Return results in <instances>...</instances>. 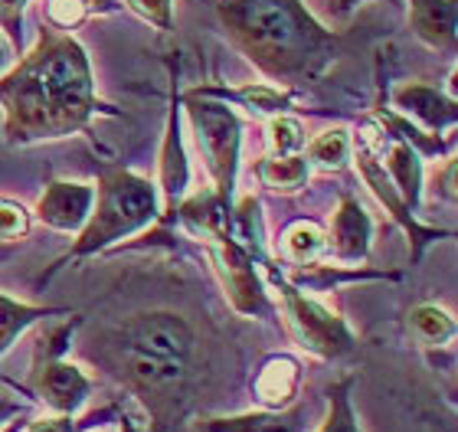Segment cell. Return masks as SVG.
Listing matches in <instances>:
<instances>
[{
	"label": "cell",
	"instance_id": "1",
	"mask_svg": "<svg viewBox=\"0 0 458 432\" xmlns=\"http://www.w3.org/2000/svg\"><path fill=\"white\" fill-rule=\"evenodd\" d=\"M4 138L10 148L89 135L96 115H118L98 102L86 49L63 30L43 27L30 53L0 76Z\"/></svg>",
	"mask_w": 458,
	"mask_h": 432
},
{
	"label": "cell",
	"instance_id": "2",
	"mask_svg": "<svg viewBox=\"0 0 458 432\" xmlns=\"http://www.w3.org/2000/svg\"><path fill=\"white\" fill-rule=\"evenodd\" d=\"M229 43L272 82L321 76L337 56L327 30L301 0H213Z\"/></svg>",
	"mask_w": 458,
	"mask_h": 432
},
{
	"label": "cell",
	"instance_id": "3",
	"mask_svg": "<svg viewBox=\"0 0 458 432\" xmlns=\"http://www.w3.org/2000/svg\"><path fill=\"white\" fill-rule=\"evenodd\" d=\"M161 216V193L157 183H151L141 174L128 171V167H98V191L92 213H89L86 226L76 233V242L69 246L63 259H56L53 272L66 269L69 262H79L86 256L108 250L118 240H128L144 226H151Z\"/></svg>",
	"mask_w": 458,
	"mask_h": 432
},
{
	"label": "cell",
	"instance_id": "4",
	"mask_svg": "<svg viewBox=\"0 0 458 432\" xmlns=\"http://www.w3.org/2000/svg\"><path fill=\"white\" fill-rule=\"evenodd\" d=\"M181 108L191 118V128L197 135V148L203 154V164L210 171L213 193L223 203H233L239 174V151H242V122L226 102L213 96H203L197 89L183 92Z\"/></svg>",
	"mask_w": 458,
	"mask_h": 432
},
{
	"label": "cell",
	"instance_id": "5",
	"mask_svg": "<svg viewBox=\"0 0 458 432\" xmlns=\"http://www.w3.org/2000/svg\"><path fill=\"white\" fill-rule=\"evenodd\" d=\"M76 327L79 315H72L66 325L53 327L49 335L39 337L33 367L27 374V394H33V400H39L47 410H53L59 416H79L89 394H92V380L82 374V367L69 364L63 357Z\"/></svg>",
	"mask_w": 458,
	"mask_h": 432
},
{
	"label": "cell",
	"instance_id": "6",
	"mask_svg": "<svg viewBox=\"0 0 458 432\" xmlns=\"http://www.w3.org/2000/svg\"><path fill=\"white\" fill-rule=\"evenodd\" d=\"M272 279H276L278 292L285 298L288 325L295 331V341L301 351L321 357V360H341V357L353 354L357 341H353L351 327H347V321H344L341 315H335L331 308H325L318 298L305 295V292L298 285H292L285 275L272 272Z\"/></svg>",
	"mask_w": 458,
	"mask_h": 432
},
{
	"label": "cell",
	"instance_id": "7",
	"mask_svg": "<svg viewBox=\"0 0 458 432\" xmlns=\"http://www.w3.org/2000/svg\"><path fill=\"white\" fill-rule=\"evenodd\" d=\"M207 252H210L213 269H216L223 288H226V298L233 301V308H236L239 315H249V318L272 315V301H268L266 288H262L256 272L259 256L239 240L236 233H233V226L210 236L207 240Z\"/></svg>",
	"mask_w": 458,
	"mask_h": 432
},
{
	"label": "cell",
	"instance_id": "8",
	"mask_svg": "<svg viewBox=\"0 0 458 432\" xmlns=\"http://www.w3.org/2000/svg\"><path fill=\"white\" fill-rule=\"evenodd\" d=\"M353 164H357V171H360L363 183L370 187V193L380 200V207L393 216V223H400L403 230L410 233V242H412V262L422 259V250L429 246L432 240H442V236H452V230H436V226H422L420 216L403 203L400 191L393 187L390 174L383 167L380 154H377V144H373V131L370 125H363V135L353 141V151H351Z\"/></svg>",
	"mask_w": 458,
	"mask_h": 432
},
{
	"label": "cell",
	"instance_id": "9",
	"mask_svg": "<svg viewBox=\"0 0 458 432\" xmlns=\"http://www.w3.org/2000/svg\"><path fill=\"white\" fill-rule=\"evenodd\" d=\"M114 344L134 347L141 354L174 360V364H191L197 335L187 325V318L177 311H141L122 321V327L114 331Z\"/></svg>",
	"mask_w": 458,
	"mask_h": 432
},
{
	"label": "cell",
	"instance_id": "10",
	"mask_svg": "<svg viewBox=\"0 0 458 432\" xmlns=\"http://www.w3.org/2000/svg\"><path fill=\"white\" fill-rule=\"evenodd\" d=\"M187 191H191V161H187V148H183L181 92H177V79H174L161 157H157V193L164 197V223H174V213H177L181 200L187 197Z\"/></svg>",
	"mask_w": 458,
	"mask_h": 432
},
{
	"label": "cell",
	"instance_id": "11",
	"mask_svg": "<svg viewBox=\"0 0 458 432\" xmlns=\"http://www.w3.org/2000/svg\"><path fill=\"white\" fill-rule=\"evenodd\" d=\"M112 354L122 377L138 394L157 396V400H181L177 394L191 377V364H174V360H161V357L141 354V351L122 344H112Z\"/></svg>",
	"mask_w": 458,
	"mask_h": 432
},
{
	"label": "cell",
	"instance_id": "12",
	"mask_svg": "<svg viewBox=\"0 0 458 432\" xmlns=\"http://www.w3.org/2000/svg\"><path fill=\"white\" fill-rule=\"evenodd\" d=\"M96 203V187L82 181H49L37 200V220L56 233L76 236Z\"/></svg>",
	"mask_w": 458,
	"mask_h": 432
},
{
	"label": "cell",
	"instance_id": "13",
	"mask_svg": "<svg viewBox=\"0 0 458 432\" xmlns=\"http://www.w3.org/2000/svg\"><path fill=\"white\" fill-rule=\"evenodd\" d=\"M393 106L406 112V115L420 118L432 135H439L445 128L458 122V102L455 96H445L439 86H426V82H403L390 92Z\"/></svg>",
	"mask_w": 458,
	"mask_h": 432
},
{
	"label": "cell",
	"instance_id": "14",
	"mask_svg": "<svg viewBox=\"0 0 458 432\" xmlns=\"http://www.w3.org/2000/svg\"><path fill=\"white\" fill-rule=\"evenodd\" d=\"M373 242V220L351 193L341 197V207L335 213L331 233H327V250L335 252L341 262H363L370 256Z\"/></svg>",
	"mask_w": 458,
	"mask_h": 432
},
{
	"label": "cell",
	"instance_id": "15",
	"mask_svg": "<svg viewBox=\"0 0 458 432\" xmlns=\"http://www.w3.org/2000/svg\"><path fill=\"white\" fill-rule=\"evenodd\" d=\"M410 30L422 47L452 56L458 37L455 0H410Z\"/></svg>",
	"mask_w": 458,
	"mask_h": 432
},
{
	"label": "cell",
	"instance_id": "16",
	"mask_svg": "<svg viewBox=\"0 0 458 432\" xmlns=\"http://www.w3.org/2000/svg\"><path fill=\"white\" fill-rule=\"evenodd\" d=\"M298 386H301L298 360L288 354H276L259 367L252 390H256V400L262 403V410H285V406L295 403Z\"/></svg>",
	"mask_w": 458,
	"mask_h": 432
},
{
	"label": "cell",
	"instance_id": "17",
	"mask_svg": "<svg viewBox=\"0 0 458 432\" xmlns=\"http://www.w3.org/2000/svg\"><path fill=\"white\" fill-rule=\"evenodd\" d=\"M203 432H308L305 410L285 406V410H252L239 416H216L207 419Z\"/></svg>",
	"mask_w": 458,
	"mask_h": 432
},
{
	"label": "cell",
	"instance_id": "18",
	"mask_svg": "<svg viewBox=\"0 0 458 432\" xmlns=\"http://www.w3.org/2000/svg\"><path fill=\"white\" fill-rule=\"evenodd\" d=\"M383 167H386V174H390L393 187L400 191L403 203H406L412 213H420V203H422V154L416 151L412 144L400 141V138H393Z\"/></svg>",
	"mask_w": 458,
	"mask_h": 432
},
{
	"label": "cell",
	"instance_id": "19",
	"mask_svg": "<svg viewBox=\"0 0 458 432\" xmlns=\"http://www.w3.org/2000/svg\"><path fill=\"white\" fill-rule=\"evenodd\" d=\"M197 92L220 98V102H236V106L249 108L252 115H266V118L285 115L288 108H292V96H288V92H282V89H272V86H262V82H249V86H239V89L200 86Z\"/></svg>",
	"mask_w": 458,
	"mask_h": 432
},
{
	"label": "cell",
	"instance_id": "20",
	"mask_svg": "<svg viewBox=\"0 0 458 432\" xmlns=\"http://www.w3.org/2000/svg\"><path fill=\"white\" fill-rule=\"evenodd\" d=\"M59 315H72V308L27 305V301H17V298H10L0 292V357L7 354L10 344H13L30 325H37L43 318H59Z\"/></svg>",
	"mask_w": 458,
	"mask_h": 432
},
{
	"label": "cell",
	"instance_id": "21",
	"mask_svg": "<svg viewBox=\"0 0 458 432\" xmlns=\"http://www.w3.org/2000/svg\"><path fill=\"white\" fill-rule=\"evenodd\" d=\"M278 246L292 266H315L327 252V233L315 220H295L278 236Z\"/></svg>",
	"mask_w": 458,
	"mask_h": 432
},
{
	"label": "cell",
	"instance_id": "22",
	"mask_svg": "<svg viewBox=\"0 0 458 432\" xmlns=\"http://www.w3.org/2000/svg\"><path fill=\"white\" fill-rule=\"evenodd\" d=\"M259 181L276 193H298L311 177V164L305 154H272L256 167Z\"/></svg>",
	"mask_w": 458,
	"mask_h": 432
},
{
	"label": "cell",
	"instance_id": "23",
	"mask_svg": "<svg viewBox=\"0 0 458 432\" xmlns=\"http://www.w3.org/2000/svg\"><path fill=\"white\" fill-rule=\"evenodd\" d=\"M410 335L426 351H439L455 341V318L439 305H416L410 311Z\"/></svg>",
	"mask_w": 458,
	"mask_h": 432
},
{
	"label": "cell",
	"instance_id": "24",
	"mask_svg": "<svg viewBox=\"0 0 458 432\" xmlns=\"http://www.w3.org/2000/svg\"><path fill=\"white\" fill-rule=\"evenodd\" d=\"M305 148L308 164H315L321 171H344L347 161H351L353 138L347 128H331V131H321L318 138H311Z\"/></svg>",
	"mask_w": 458,
	"mask_h": 432
},
{
	"label": "cell",
	"instance_id": "25",
	"mask_svg": "<svg viewBox=\"0 0 458 432\" xmlns=\"http://www.w3.org/2000/svg\"><path fill=\"white\" fill-rule=\"evenodd\" d=\"M118 406H102V410H92L89 416H43V419H33V423L23 426V432H89L102 423H118Z\"/></svg>",
	"mask_w": 458,
	"mask_h": 432
},
{
	"label": "cell",
	"instance_id": "26",
	"mask_svg": "<svg viewBox=\"0 0 458 432\" xmlns=\"http://www.w3.org/2000/svg\"><path fill=\"white\" fill-rule=\"evenodd\" d=\"M351 386H353V377H344V380L331 384V390H327V416L318 432H360L357 416H353Z\"/></svg>",
	"mask_w": 458,
	"mask_h": 432
},
{
	"label": "cell",
	"instance_id": "27",
	"mask_svg": "<svg viewBox=\"0 0 458 432\" xmlns=\"http://www.w3.org/2000/svg\"><path fill=\"white\" fill-rule=\"evenodd\" d=\"M268 144H272V154H301L308 144L305 125L292 115H272L268 118Z\"/></svg>",
	"mask_w": 458,
	"mask_h": 432
},
{
	"label": "cell",
	"instance_id": "28",
	"mask_svg": "<svg viewBox=\"0 0 458 432\" xmlns=\"http://www.w3.org/2000/svg\"><path fill=\"white\" fill-rule=\"evenodd\" d=\"M33 230V213L17 200L0 197V246H17Z\"/></svg>",
	"mask_w": 458,
	"mask_h": 432
},
{
	"label": "cell",
	"instance_id": "29",
	"mask_svg": "<svg viewBox=\"0 0 458 432\" xmlns=\"http://www.w3.org/2000/svg\"><path fill=\"white\" fill-rule=\"evenodd\" d=\"M89 17V0H49L47 4V20L53 30H76L82 27Z\"/></svg>",
	"mask_w": 458,
	"mask_h": 432
},
{
	"label": "cell",
	"instance_id": "30",
	"mask_svg": "<svg viewBox=\"0 0 458 432\" xmlns=\"http://www.w3.org/2000/svg\"><path fill=\"white\" fill-rule=\"evenodd\" d=\"M124 7L134 10L144 23H151L157 30L174 27V0H124Z\"/></svg>",
	"mask_w": 458,
	"mask_h": 432
},
{
	"label": "cell",
	"instance_id": "31",
	"mask_svg": "<svg viewBox=\"0 0 458 432\" xmlns=\"http://www.w3.org/2000/svg\"><path fill=\"white\" fill-rule=\"evenodd\" d=\"M30 0H0V30L10 37L13 49H23V10Z\"/></svg>",
	"mask_w": 458,
	"mask_h": 432
},
{
	"label": "cell",
	"instance_id": "32",
	"mask_svg": "<svg viewBox=\"0 0 458 432\" xmlns=\"http://www.w3.org/2000/svg\"><path fill=\"white\" fill-rule=\"evenodd\" d=\"M360 4L363 0H315V7H318L315 17L327 20V23H344ZM390 4H396V0H390Z\"/></svg>",
	"mask_w": 458,
	"mask_h": 432
},
{
	"label": "cell",
	"instance_id": "33",
	"mask_svg": "<svg viewBox=\"0 0 458 432\" xmlns=\"http://www.w3.org/2000/svg\"><path fill=\"white\" fill-rule=\"evenodd\" d=\"M436 193H439L442 200L455 203V197H458V191H455V157H449L445 167H442V174H436Z\"/></svg>",
	"mask_w": 458,
	"mask_h": 432
},
{
	"label": "cell",
	"instance_id": "34",
	"mask_svg": "<svg viewBox=\"0 0 458 432\" xmlns=\"http://www.w3.org/2000/svg\"><path fill=\"white\" fill-rule=\"evenodd\" d=\"M17 416H27V406L20 403V400H10V396H0V429L10 423V419H17Z\"/></svg>",
	"mask_w": 458,
	"mask_h": 432
},
{
	"label": "cell",
	"instance_id": "35",
	"mask_svg": "<svg viewBox=\"0 0 458 432\" xmlns=\"http://www.w3.org/2000/svg\"><path fill=\"white\" fill-rule=\"evenodd\" d=\"M23 419H27V416H17V419H10V423L4 426V429H0V432H23V426H27V423H23Z\"/></svg>",
	"mask_w": 458,
	"mask_h": 432
},
{
	"label": "cell",
	"instance_id": "36",
	"mask_svg": "<svg viewBox=\"0 0 458 432\" xmlns=\"http://www.w3.org/2000/svg\"><path fill=\"white\" fill-rule=\"evenodd\" d=\"M118 426H122V429H118V432H138L131 423H128V419H124V416H122V423H118Z\"/></svg>",
	"mask_w": 458,
	"mask_h": 432
},
{
	"label": "cell",
	"instance_id": "37",
	"mask_svg": "<svg viewBox=\"0 0 458 432\" xmlns=\"http://www.w3.org/2000/svg\"><path fill=\"white\" fill-rule=\"evenodd\" d=\"M4 63H7V47H4V39H0V69H4Z\"/></svg>",
	"mask_w": 458,
	"mask_h": 432
},
{
	"label": "cell",
	"instance_id": "38",
	"mask_svg": "<svg viewBox=\"0 0 458 432\" xmlns=\"http://www.w3.org/2000/svg\"><path fill=\"white\" fill-rule=\"evenodd\" d=\"M4 252H7V246H0V256H4Z\"/></svg>",
	"mask_w": 458,
	"mask_h": 432
}]
</instances>
